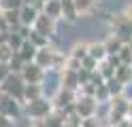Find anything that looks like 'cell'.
Here are the masks:
<instances>
[{
    "instance_id": "obj_4",
    "label": "cell",
    "mask_w": 132,
    "mask_h": 127,
    "mask_svg": "<svg viewBox=\"0 0 132 127\" xmlns=\"http://www.w3.org/2000/svg\"><path fill=\"white\" fill-rule=\"evenodd\" d=\"M96 110H98V102H96V97H92V95H81V97H77V102H75V114L83 121V119H92L94 114H96Z\"/></svg>"
},
{
    "instance_id": "obj_19",
    "label": "cell",
    "mask_w": 132,
    "mask_h": 127,
    "mask_svg": "<svg viewBox=\"0 0 132 127\" xmlns=\"http://www.w3.org/2000/svg\"><path fill=\"white\" fill-rule=\"evenodd\" d=\"M115 79L126 87V85L132 81V66H119L117 70H115Z\"/></svg>"
},
{
    "instance_id": "obj_30",
    "label": "cell",
    "mask_w": 132,
    "mask_h": 127,
    "mask_svg": "<svg viewBox=\"0 0 132 127\" xmlns=\"http://www.w3.org/2000/svg\"><path fill=\"white\" fill-rule=\"evenodd\" d=\"M81 127H102V125H100V121H98L96 116H92V119H83V121H81Z\"/></svg>"
},
{
    "instance_id": "obj_14",
    "label": "cell",
    "mask_w": 132,
    "mask_h": 127,
    "mask_svg": "<svg viewBox=\"0 0 132 127\" xmlns=\"http://www.w3.org/2000/svg\"><path fill=\"white\" fill-rule=\"evenodd\" d=\"M123 47H126V45H123L115 34H109V38L104 40V49H106V53H109V57H111V55H119Z\"/></svg>"
},
{
    "instance_id": "obj_39",
    "label": "cell",
    "mask_w": 132,
    "mask_h": 127,
    "mask_svg": "<svg viewBox=\"0 0 132 127\" xmlns=\"http://www.w3.org/2000/svg\"><path fill=\"white\" fill-rule=\"evenodd\" d=\"M0 47H2V45H0Z\"/></svg>"
},
{
    "instance_id": "obj_22",
    "label": "cell",
    "mask_w": 132,
    "mask_h": 127,
    "mask_svg": "<svg viewBox=\"0 0 132 127\" xmlns=\"http://www.w3.org/2000/svg\"><path fill=\"white\" fill-rule=\"evenodd\" d=\"M23 42H26V40L21 38V34H19L17 30H13V32L9 34V47L13 49V53H19V49H21Z\"/></svg>"
},
{
    "instance_id": "obj_27",
    "label": "cell",
    "mask_w": 132,
    "mask_h": 127,
    "mask_svg": "<svg viewBox=\"0 0 132 127\" xmlns=\"http://www.w3.org/2000/svg\"><path fill=\"white\" fill-rule=\"evenodd\" d=\"M119 59H121V66H132V49L126 45L119 53Z\"/></svg>"
},
{
    "instance_id": "obj_12",
    "label": "cell",
    "mask_w": 132,
    "mask_h": 127,
    "mask_svg": "<svg viewBox=\"0 0 132 127\" xmlns=\"http://www.w3.org/2000/svg\"><path fill=\"white\" fill-rule=\"evenodd\" d=\"M43 13L45 15H49L51 19H60V17H64V6H62V0H49V2L45 4V8H43Z\"/></svg>"
},
{
    "instance_id": "obj_24",
    "label": "cell",
    "mask_w": 132,
    "mask_h": 127,
    "mask_svg": "<svg viewBox=\"0 0 132 127\" xmlns=\"http://www.w3.org/2000/svg\"><path fill=\"white\" fill-rule=\"evenodd\" d=\"M23 0H0V11H21Z\"/></svg>"
},
{
    "instance_id": "obj_7",
    "label": "cell",
    "mask_w": 132,
    "mask_h": 127,
    "mask_svg": "<svg viewBox=\"0 0 132 127\" xmlns=\"http://www.w3.org/2000/svg\"><path fill=\"white\" fill-rule=\"evenodd\" d=\"M19 112H21L19 102L0 91V114H4V116H9V119H17Z\"/></svg>"
},
{
    "instance_id": "obj_33",
    "label": "cell",
    "mask_w": 132,
    "mask_h": 127,
    "mask_svg": "<svg viewBox=\"0 0 132 127\" xmlns=\"http://www.w3.org/2000/svg\"><path fill=\"white\" fill-rule=\"evenodd\" d=\"M0 127H13V121L9 116H4V114H0Z\"/></svg>"
},
{
    "instance_id": "obj_28",
    "label": "cell",
    "mask_w": 132,
    "mask_h": 127,
    "mask_svg": "<svg viewBox=\"0 0 132 127\" xmlns=\"http://www.w3.org/2000/svg\"><path fill=\"white\" fill-rule=\"evenodd\" d=\"M81 66H83V70H87V72H96L100 64H98L94 57H89V55H87V57L83 59V62H81Z\"/></svg>"
},
{
    "instance_id": "obj_37",
    "label": "cell",
    "mask_w": 132,
    "mask_h": 127,
    "mask_svg": "<svg viewBox=\"0 0 132 127\" xmlns=\"http://www.w3.org/2000/svg\"><path fill=\"white\" fill-rule=\"evenodd\" d=\"M128 47H130V49H132V42H130V45H128Z\"/></svg>"
},
{
    "instance_id": "obj_36",
    "label": "cell",
    "mask_w": 132,
    "mask_h": 127,
    "mask_svg": "<svg viewBox=\"0 0 132 127\" xmlns=\"http://www.w3.org/2000/svg\"><path fill=\"white\" fill-rule=\"evenodd\" d=\"M128 119H132V100H130V112H128Z\"/></svg>"
},
{
    "instance_id": "obj_13",
    "label": "cell",
    "mask_w": 132,
    "mask_h": 127,
    "mask_svg": "<svg viewBox=\"0 0 132 127\" xmlns=\"http://www.w3.org/2000/svg\"><path fill=\"white\" fill-rule=\"evenodd\" d=\"M43 97V87L40 85H26V89H23V104H32V102H36Z\"/></svg>"
},
{
    "instance_id": "obj_16",
    "label": "cell",
    "mask_w": 132,
    "mask_h": 127,
    "mask_svg": "<svg viewBox=\"0 0 132 127\" xmlns=\"http://www.w3.org/2000/svg\"><path fill=\"white\" fill-rule=\"evenodd\" d=\"M36 51H38V49L32 45L30 40H26V42L21 45V49H19V57H21L26 64H32V62H34V57H36Z\"/></svg>"
},
{
    "instance_id": "obj_34",
    "label": "cell",
    "mask_w": 132,
    "mask_h": 127,
    "mask_svg": "<svg viewBox=\"0 0 132 127\" xmlns=\"http://www.w3.org/2000/svg\"><path fill=\"white\" fill-rule=\"evenodd\" d=\"M30 127H47V123H45V121H32Z\"/></svg>"
},
{
    "instance_id": "obj_29",
    "label": "cell",
    "mask_w": 132,
    "mask_h": 127,
    "mask_svg": "<svg viewBox=\"0 0 132 127\" xmlns=\"http://www.w3.org/2000/svg\"><path fill=\"white\" fill-rule=\"evenodd\" d=\"M81 68H83V66H81V62H79V59H75V57H68V59H66V66H64V70L79 72Z\"/></svg>"
},
{
    "instance_id": "obj_26",
    "label": "cell",
    "mask_w": 132,
    "mask_h": 127,
    "mask_svg": "<svg viewBox=\"0 0 132 127\" xmlns=\"http://www.w3.org/2000/svg\"><path fill=\"white\" fill-rule=\"evenodd\" d=\"M94 97H96L98 104H100V102H111V93H109V89H106V83H104V85H100V87H96Z\"/></svg>"
},
{
    "instance_id": "obj_10",
    "label": "cell",
    "mask_w": 132,
    "mask_h": 127,
    "mask_svg": "<svg viewBox=\"0 0 132 127\" xmlns=\"http://www.w3.org/2000/svg\"><path fill=\"white\" fill-rule=\"evenodd\" d=\"M60 83H62L60 87H62V89H68V91H77V89H81L79 72H72V70H62Z\"/></svg>"
},
{
    "instance_id": "obj_23",
    "label": "cell",
    "mask_w": 132,
    "mask_h": 127,
    "mask_svg": "<svg viewBox=\"0 0 132 127\" xmlns=\"http://www.w3.org/2000/svg\"><path fill=\"white\" fill-rule=\"evenodd\" d=\"M106 89H109L111 97H117V95H123V85L117 81V79H111L106 81Z\"/></svg>"
},
{
    "instance_id": "obj_11",
    "label": "cell",
    "mask_w": 132,
    "mask_h": 127,
    "mask_svg": "<svg viewBox=\"0 0 132 127\" xmlns=\"http://www.w3.org/2000/svg\"><path fill=\"white\" fill-rule=\"evenodd\" d=\"M40 11L38 8H34L32 4H23L21 11H19V17H21V25H26V28H34V23L38 19Z\"/></svg>"
},
{
    "instance_id": "obj_38",
    "label": "cell",
    "mask_w": 132,
    "mask_h": 127,
    "mask_svg": "<svg viewBox=\"0 0 132 127\" xmlns=\"http://www.w3.org/2000/svg\"><path fill=\"white\" fill-rule=\"evenodd\" d=\"M130 121H132V119H130Z\"/></svg>"
},
{
    "instance_id": "obj_3",
    "label": "cell",
    "mask_w": 132,
    "mask_h": 127,
    "mask_svg": "<svg viewBox=\"0 0 132 127\" xmlns=\"http://www.w3.org/2000/svg\"><path fill=\"white\" fill-rule=\"evenodd\" d=\"M26 112H28V116L32 121H45L53 112V104H51V100L40 97L36 102H32V104H26Z\"/></svg>"
},
{
    "instance_id": "obj_32",
    "label": "cell",
    "mask_w": 132,
    "mask_h": 127,
    "mask_svg": "<svg viewBox=\"0 0 132 127\" xmlns=\"http://www.w3.org/2000/svg\"><path fill=\"white\" fill-rule=\"evenodd\" d=\"M11 74V70H9V66H4V64H0V87H2V83L6 81V76Z\"/></svg>"
},
{
    "instance_id": "obj_17",
    "label": "cell",
    "mask_w": 132,
    "mask_h": 127,
    "mask_svg": "<svg viewBox=\"0 0 132 127\" xmlns=\"http://www.w3.org/2000/svg\"><path fill=\"white\" fill-rule=\"evenodd\" d=\"M45 123H47V127H66V114L60 112V110H53L45 119Z\"/></svg>"
},
{
    "instance_id": "obj_2",
    "label": "cell",
    "mask_w": 132,
    "mask_h": 127,
    "mask_svg": "<svg viewBox=\"0 0 132 127\" xmlns=\"http://www.w3.org/2000/svg\"><path fill=\"white\" fill-rule=\"evenodd\" d=\"M111 25H113L115 36H117L123 45H130L132 42V19H128L123 13H119V15L111 17Z\"/></svg>"
},
{
    "instance_id": "obj_8",
    "label": "cell",
    "mask_w": 132,
    "mask_h": 127,
    "mask_svg": "<svg viewBox=\"0 0 132 127\" xmlns=\"http://www.w3.org/2000/svg\"><path fill=\"white\" fill-rule=\"evenodd\" d=\"M32 30H34V32H38L40 36H45V38H51L53 34H55V19H51V17H49V15H45V13H40Z\"/></svg>"
},
{
    "instance_id": "obj_25",
    "label": "cell",
    "mask_w": 132,
    "mask_h": 127,
    "mask_svg": "<svg viewBox=\"0 0 132 127\" xmlns=\"http://www.w3.org/2000/svg\"><path fill=\"white\" fill-rule=\"evenodd\" d=\"M94 2L96 0H75V8H77L79 15H85L94 8Z\"/></svg>"
},
{
    "instance_id": "obj_9",
    "label": "cell",
    "mask_w": 132,
    "mask_h": 127,
    "mask_svg": "<svg viewBox=\"0 0 132 127\" xmlns=\"http://www.w3.org/2000/svg\"><path fill=\"white\" fill-rule=\"evenodd\" d=\"M109 112H111V114H117V116H121V119H128V112H130V100H126L123 95L111 97V102H109Z\"/></svg>"
},
{
    "instance_id": "obj_20",
    "label": "cell",
    "mask_w": 132,
    "mask_h": 127,
    "mask_svg": "<svg viewBox=\"0 0 132 127\" xmlns=\"http://www.w3.org/2000/svg\"><path fill=\"white\" fill-rule=\"evenodd\" d=\"M115 70H117V68H115V66H111V64H109V59H104V62L98 66V72H100V76H102L104 81L115 79Z\"/></svg>"
},
{
    "instance_id": "obj_6",
    "label": "cell",
    "mask_w": 132,
    "mask_h": 127,
    "mask_svg": "<svg viewBox=\"0 0 132 127\" xmlns=\"http://www.w3.org/2000/svg\"><path fill=\"white\" fill-rule=\"evenodd\" d=\"M21 79L26 81V85H40L45 79V70L40 66H36L34 62L32 64H26L21 70Z\"/></svg>"
},
{
    "instance_id": "obj_31",
    "label": "cell",
    "mask_w": 132,
    "mask_h": 127,
    "mask_svg": "<svg viewBox=\"0 0 132 127\" xmlns=\"http://www.w3.org/2000/svg\"><path fill=\"white\" fill-rule=\"evenodd\" d=\"M9 32H11V25H9V21L4 19L2 11H0V34H9Z\"/></svg>"
},
{
    "instance_id": "obj_35",
    "label": "cell",
    "mask_w": 132,
    "mask_h": 127,
    "mask_svg": "<svg viewBox=\"0 0 132 127\" xmlns=\"http://www.w3.org/2000/svg\"><path fill=\"white\" fill-rule=\"evenodd\" d=\"M123 15H126V17H128V19H132V4H130V6L126 8V11H123Z\"/></svg>"
},
{
    "instance_id": "obj_5",
    "label": "cell",
    "mask_w": 132,
    "mask_h": 127,
    "mask_svg": "<svg viewBox=\"0 0 132 127\" xmlns=\"http://www.w3.org/2000/svg\"><path fill=\"white\" fill-rule=\"evenodd\" d=\"M77 102V91H68V89H57V93L53 95L51 104H53V110H60V112H66L68 108L75 106Z\"/></svg>"
},
{
    "instance_id": "obj_18",
    "label": "cell",
    "mask_w": 132,
    "mask_h": 127,
    "mask_svg": "<svg viewBox=\"0 0 132 127\" xmlns=\"http://www.w3.org/2000/svg\"><path fill=\"white\" fill-rule=\"evenodd\" d=\"M89 55V42H81V45H75L72 51L68 53V57H75L79 62H83V59Z\"/></svg>"
},
{
    "instance_id": "obj_1",
    "label": "cell",
    "mask_w": 132,
    "mask_h": 127,
    "mask_svg": "<svg viewBox=\"0 0 132 127\" xmlns=\"http://www.w3.org/2000/svg\"><path fill=\"white\" fill-rule=\"evenodd\" d=\"M23 89H26V81L21 79V74H9L6 76V81L2 83V87H0V91L6 93L9 97L17 100L19 104H23Z\"/></svg>"
},
{
    "instance_id": "obj_15",
    "label": "cell",
    "mask_w": 132,
    "mask_h": 127,
    "mask_svg": "<svg viewBox=\"0 0 132 127\" xmlns=\"http://www.w3.org/2000/svg\"><path fill=\"white\" fill-rule=\"evenodd\" d=\"M89 57H94L98 64H102L109 57V53L104 49V42H89Z\"/></svg>"
},
{
    "instance_id": "obj_21",
    "label": "cell",
    "mask_w": 132,
    "mask_h": 127,
    "mask_svg": "<svg viewBox=\"0 0 132 127\" xmlns=\"http://www.w3.org/2000/svg\"><path fill=\"white\" fill-rule=\"evenodd\" d=\"M62 6H64V17L68 21H75L79 17L77 8H75V0H62Z\"/></svg>"
}]
</instances>
